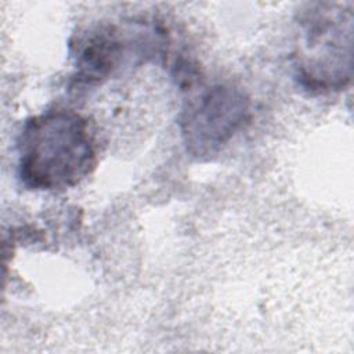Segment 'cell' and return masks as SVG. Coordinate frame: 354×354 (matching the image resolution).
<instances>
[{
    "label": "cell",
    "mask_w": 354,
    "mask_h": 354,
    "mask_svg": "<svg viewBox=\"0 0 354 354\" xmlns=\"http://www.w3.org/2000/svg\"><path fill=\"white\" fill-rule=\"evenodd\" d=\"M351 3L317 1L296 14L292 64L300 84L315 93L343 90L353 66Z\"/></svg>",
    "instance_id": "7a4b0ae2"
},
{
    "label": "cell",
    "mask_w": 354,
    "mask_h": 354,
    "mask_svg": "<svg viewBox=\"0 0 354 354\" xmlns=\"http://www.w3.org/2000/svg\"><path fill=\"white\" fill-rule=\"evenodd\" d=\"M166 44L163 33L138 22L120 26L113 22H97L75 35L71 41L73 77L80 84H98L112 76L129 57L159 54Z\"/></svg>",
    "instance_id": "277c9868"
},
{
    "label": "cell",
    "mask_w": 354,
    "mask_h": 354,
    "mask_svg": "<svg viewBox=\"0 0 354 354\" xmlns=\"http://www.w3.org/2000/svg\"><path fill=\"white\" fill-rule=\"evenodd\" d=\"M97 165V144L84 116L50 109L25 120L18 137V177L35 191L79 185Z\"/></svg>",
    "instance_id": "6da1fadb"
},
{
    "label": "cell",
    "mask_w": 354,
    "mask_h": 354,
    "mask_svg": "<svg viewBox=\"0 0 354 354\" xmlns=\"http://www.w3.org/2000/svg\"><path fill=\"white\" fill-rule=\"evenodd\" d=\"M250 98L242 87L214 84L185 102L178 118L187 153L199 160L217 156L249 122Z\"/></svg>",
    "instance_id": "3957f363"
}]
</instances>
